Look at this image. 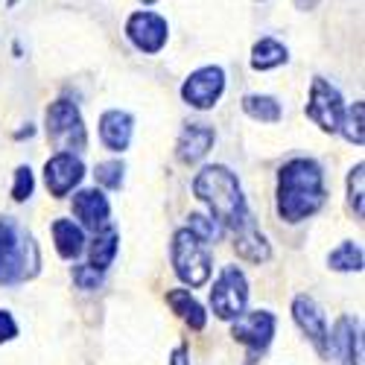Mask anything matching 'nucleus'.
Listing matches in <instances>:
<instances>
[{"instance_id":"14","label":"nucleus","mask_w":365,"mask_h":365,"mask_svg":"<svg viewBox=\"0 0 365 365\" xmlns=\"http://www.w3.org/2000/svg\"><path fill=\"white\" fill-rule=\"evenodd\" d=\"M73 217L79 220V228L100 231V228L108 225L111 205H108V199L103 196V190L88 187V190L73 193Z\"/></svg>"},{"instance_id":"21","label":"nucleus","mask_w":365,"mask_h":365,"mask_svg":"<svg viewBox=\"0 0 365 365\" xmlns=\"http://www.w3.org/2000/svg\"><path fill=\"white\" fill-rule=\"evenodd\" d=\"M289 62V50L278 41V38H260L252 47V68L255 71H272V68H281Z\"/></svg>"},{"instance_id":"33","label":"nucleus","mask_w":365,"mask_h":365,"mask_svg":"<svg viewBox=\"0 0 365 365\" xmlns=\"http://www.w3.org/2000/svg\"><path fill=\"white\" fill-rule=\"evenodd\" d=\"M140 4H143V6H152V4H158V0H140Z\"/></svg>"},{"instance_id":"2","label":"nucleus","mask_w":365,"mask_h":365,"mask_svg":"<svg viewBox=\"0 0 365 365\" xmlns=\"http://www.w3.org/2000/svg\"><path fill=\"white\" fill-rule=\"evenodd\" d=\"M193 193L199 202L207 205L210 217L220 220L222 228H242L252 222V210L242 196V187L237 175L225 167V164H207L196 173L193 178Z\"/></svg>"},{"instance_id":"28","label":"nucleus","mask_w":365,"mask_h":365,"mask_svg":"<svg viewBox=\"0 0 365 365\" xmlns=\"http://www.w3.org/2000/svg\"><path fill=\"white\" fill-rule=\"evenodd\" d=\"M36 190V178L29 167H18L15 170V185H12V199L15 202H26Z\"/></svg>"},{"instance_id":"11","label":"nucleus","mask_w":365,"mask_h":365,"mask_svg":"<svg viewBox=\"0 0 365 365\" xmlns=\"http://www.w3.org/2000/svg\"><path fill=\"white\" fill-rule=\"evenodd\" d=\"M292 319L301 327V333L310 339V345L316 348L319 356H330V330H327V319L322 313V307L310 298V295H295L292 301Z\"/></svg>"},{"instance_id":"3","label":"nucleus","mask_w":365,"mask_h":365,"mask_svg":"<svg viewBox=\"0 0 365 365\" xmlns=\"http://www.w3.org/2000/svg\"><path fill=\"white\" fill-rule=\"evenodd\" d=\"M41 269V252L18 220L0 217V287L33 281Z\"/></svg>"},{"instance_id":"24","label":"nucleus","mask_w":365,"mask_h":365,"mask_svg":"<svg viewBox=\"0 0 365 365\" xmlns=\"http://www.w3.org/2000/svg\"><path fill=\"white\" fill-rule=\"evenodd\" d=\"M327 263H330L333 272H359L362 269V249H359V242L345 240L339 249L330 252Z\"/></svg>"},{"instance_id":"10","label":"nucleus","mask_w":365,"mask_h":365,"mask_svg":"<svg viewBox=\"0 0 365 365\" xmlns=\"http://www.w3.org/2000/svg\"><path fill=\"white\" fill-rule=\"evenodd\" d=\"M126 36H129V41H132L140 53L155 56V53H161V50L167 47L170 26H167V21H164L158 12L143 9V12L129 15V21H126Z\"/></svg>"},{"instance_id":"32","label":"nucleus","mask_w":365,"mask_h":365,"mask_svg":"<svg viewBox=\"0 0 365 365\" xmlns=\"http://www.w3.org/2000/svg\"><path fill=\"white\" fill-rule=\"evenodd\" d=\"M292 4H295V9H301V12H310V9L319 6V0H292Z\"/></svg>"},{"instance_id":"18","label":"nucleus","mask_w":365,"mask_h":365,"mask_svg":"<svg viewBox=\"0 0 365 365\" xmlns=\"http://www.w3.org/2000/svg\"><path fill=\"white\" fill-rule=\"evenodd\" d=\"M167 304H170V310L185 322L190 330H205L207 324V313L202 304L190 295V289H170L167 292Z\"/></svg>"},{"instance_id":"20","label":"nucleus","mask_w":365,"mask_h":365,"mask_svg":"<svg viewBox=\"0 0 365 365\" xmlns=\"http://www.w3.org/2000/svg\"><path fill=\"white\" fill-rule=\"evenodd\" d=\"M117 249H120V234H117L111 225L94 231V242H91V249H88V257H91L88 266H94V269L106 272V269L114 263Z\"/></svg>"},{"instance_id":"30","label":"nucleus","mask_w":365,"mask_h":365,"mask_svg":"<svg viewBox=\"0 0 365 365\" xmlns=\"http://www.w3.org/2000/svg\"><path fill=\"white\" fill-rule=\"evenodd\" d=\"M15 336H18V324H15L12 313H9V310H0V345L12 342Z\"/></svg>"},{"instance_id":"9","label":"nucleus","mask_w":365,"mask_h":365,"mask_svg":"<svg viewBox=\"0 0 365 365\" xmlns=\"http://www.w3.org/2000/svg\"><path fill=\"white\" fill-rule=\"evenodd\" d=\"M222 91H225V71L220 65H205L185 79V85H181V100L196 111H207L220 103Z\"/></svg>"},{"instance_id":"15","label":"nucleus","mask_w":365,"mask_h":365,"mask_svg":"<svg viewBox=\"0 0 365 365\" xmlns=\"http://www.w3.org/2000/svg\"><path fill=\"white\" fill-rule=\"evenodd\" d=\"M330 348L336 351L342 365H362V327H359V322L351 316H342L336 324H333Z\"/></svg>"},{"instance_id":"27","label":"nucleus","mask_w":365,"mask_h":365,"mask_svg":"<svg viewBox=\"0 0 365 365\" xmlns=\"http://www.w3.org/2000/svg\"><path fill=\"white\" fill-rule=\"evenodd\" d=\"M187 228L199 237V240H205V242H214V240H220L222 237V225H220V220H214V217H205V214H190V222H187Z\"/></svg>"},{"instance_id":"25","label":"nucleus","mask_w":365,"mask_h":365,"mask_svg":"<svg viewBox=\"0 0 365 365\" xmlns=\"http://www.w3.org/2000/svg\"><path fill=\"white\" fill-rule=\"evenodd\" d=\"M123 173H126L123 161H100V164L94 167L97 185L106 187V190H120V187H123V178H126Z\"/></svg>"},{"instance_id":"23","label":"nucleus","mask_w":365,"mask_h":365,"mask_svg":"<svg viewBox=\"0 0 365 365\" xmlns=\"http://www.w3.org/2000/svg\"><path fill=\"white\" fill-rule=\"evenodd\" d=\"M339 132H342L345 140L354 143V146H362V143H365V106H362V103H354L351 108H345L342 123H339Z\"/></svg>"},{"instance_id":"13","label":"nucleus","mask_w":365,"mask_h":365,"mask_svg":"<svg viewBox=\"0 0 365 365\" xmlns=\"http://www.w3.org/2000/svg\"><path fill=\"white\" fill-rule=\"evenodd\" d=\"M217 132L207 123H187L175 140V158L181 164H199L210 149H214Z\"/></svg>"},{"instance_id":"12","label":"nucleus","mask_w":365,"mask_h":365,"mask_svg":"<svg viewBox=\"0 0 365 365\" xmlns=\"http://www.w3.org/2000/svg\"><path fill=\"white\" fill-rule=\"evenodd\" d=\"M82 175H85V164L73 152H56L44 164V185L56 199H65L82 181Z\"/></svg>"},{"instance_id":"5","label":"nucleus","mask_w":365,"mask_h":365,"mask_svg":"<svg viewBox=\"0 0 365 365\" xmlns=\"http://www.w3.org/2000/svg\"><path fill=\"white\" fill-rule=\"evenodd\" d=\"M44 123H47V140L58 152L88 149V129H85V120H82V111L76 108V103H71V100L50 103Z\"/></svg>"},{"instance_id":"29","label":"nucleus","mask_w":365,"mask_h":365,"mask_svg":"<svg viewBox=\"0 0 365 365\" xmlns=\"http://www.w3.org/2000/svg\"><path fill=\"white\" fill-rule=\"evenodd\" d=\"M73 284L79 289H97L103 284V272L94 266H73Z\"/></svg>"},{"instance_id":"8","label":"nucleus","mask_w":365,"mask_h":365,"mask_svg":"<svg viewBox=\"0 0 365 365\" xmlns=\"http://www.w3.org/2000/svg\"><path fill=\"white\" fill-rule=\"evenodd\" d=\"M275 316H272L269 310H252L246 313L242 310L234 324H231V336L249 348V362H257V356L269 348L272 336H275Z\"/></svg>"},{"instance_id":"31","label":"nucleus","mask_w":365,"mask_h":365,"mask_svg":"<svg viewBox=\"0 0 365 365\" xmlns=\"http://www.w3.org/2000/svg\"><path fill=\"white\" fill-rule=\"evenodd\" d=\"M170 365H190V359H187V348H185V345H178V348L170 354Z\"/></svg>"},{"instance_id":"19","label":"nucleus","mask_w":365,"mask_h":365,"mask_svg":"<svg viewBox=\"0 0 365 365\" xmlns=\"http://www.w3.org/2000/svg\"><path fill=\"white\" fill-rule=\"evenodd\" d=\"M53 242H56L58 257H65V260H76L85 252V234L73 220L53 222Z\"/></svg>"},{"instance_id":"4","label":"nucleus","mask_w":365,"mask_h":365,"mask_svg":"<svg viewBox=\"0 0 365 365\" xmlns=\"http://www.w3.org/2000/svg\"><path fill=\"white\" fill-rule=\"evenodd\" d=\"M173 269L181 278V284H187L190 289H199L210 281V272H214V257H210L207 242L199 240L190 228H178L173 234Z\"/></svg>"},{"instance_id":"22","label":"nucleus","mask_w":365,"mask_h":365,"mask_svg":"<svg viewBox=\"0 0 365 365\" xmlns=\"http://www.w3.org/2000/svg\"><path fill=\"white\" fill-rule=\"evenodd\" d=\"M242 111H246L252 120H260V123H278L284 117L281 103L269 94H246L242 97Z\"/></svg>"},{"instance_id":"34","label":"nucleus","mask_w":365,"mask_h":365,"mask_svg":"<svg viewBox=\"0 0 365 365\" xmlns=\"http://www.w3.org/2000/svg\"><path fill=\"white\" fill-rule=\"evenodd\" d=\"M6 4H9V6H15V4H18V0H6Z\"/></svg>"},{"instance_id":"1","label":"nucleus","mask_w":365,"mask_h":365,"mask_svg":"<svg viewBox=\"0 0 365 365\" xmlns=\"http://www.w3.org/2000/svg\"><path fill=\"white\" fill-rule=\"evenodd\" d=\"M324 173L313 158H292L278 173V217L289 225L310 220L324 207Z\"/></svg>"},{"instance_id":"16","label":"nucleus","mask_w":365,"mask_h":365,"mask_svg":"<svg viewBox=\"0 0 365 365\" xmlns=\"http://www.w3.org/2000/svg\"><path fill=\"white\" fill-rule=\"evenodd\" d=\"M132 132H135V120L129 111L111 108L100 117V140L111 152H126L132 143Z\"/></svg>"},{"instance_id":"26","label":"nucleus","mask_w":365,"mask_h":365,"mask_svg":"<svg viewBox=\"0 0 365 365\" xmlns=\"http://www.w3.org/2000/svg\"><path fill=\"white\" fill-rule=\"evenodd\" d=\"M365 167H362V161L348 173V205H351V210L362 220V214H365V190H362V181H365Z\"/></svg>"},{"instance_id":"7","label":"nucleus","mask_w":365,"mask_h":365,"mask_svg":"<svg viewBox=\"0 0 365 365\" xmlns=\"http://www.w3.org/2000/svg\"><path fill=\"white\" fill-rule=\"evenodd\" d=\"M304 111H307V117L322 132L336 135L339 123H342V114H345V103H342V94L327 79L316 76L310 85V97H307V108Z\"/></svg>"},{"instance_id":"6","label":"nucleus","mask_w":365,"mask_h":365,"mask_svg":"<svg viewBox=\"0 0 365 365\" xmlns=\"http://www.w3.org/2000/svg\"><path fill=\"white\" fill-rule=\"evenodd\" d=\"M249 304V281L237 266H222L210 289V310L222 322H234Z\"/></svg>"},{"instance_id":"17","label":"nucleus","mask_w":365,"mask_h":365,"mask_svg":"<svg viewBox=\"0 0 365 365\" xmlns=\"http://www.w3.org/2000/svg\"><path fill=\"white\" fill-rule=\"evenodd\" d=\"M234 252L237 257L249 260V263H266L272 257V249H269V240L263 237V231L255 225V220L249 225H242L234 231Z\"/></svg>"}]
</instances>
